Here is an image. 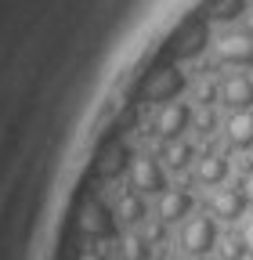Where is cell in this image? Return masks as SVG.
<instances>
[{
    "label": "cell",
    "instance_id": "1",
    "mask_svg": "<svg viewBox=\"0 0 253 260\" xmlns=\"http://www.w3.org/2000/svg\"><path fill=\"white\" fill-rule=\"evenodd\" d=\"M213 242H217V224H213L210 217H203V213L184 217V224H181V249H184L188 256L210 253Z\"/></svg>",
    "mask_w": 253,
    "mask_h": 260
},
{
    "label": "cell",
    "instance_id": "2",
    "mask_svg": "<svg viewBox=\"0 0 253 260\" xmlns=\"http://www.w3.org/2000/svg\"><path fill=\"white\" fill-rule=\"evenodd\" d=\"M181 87H184V76L177 69H160V73H152L148 83L141 87V98L148 105H167V102H174V98L181 94Z\"/></svg>",
    "mask_w": 253,
    "mask_h": 260
},
{
    "label": "cell",
    "instance_id": "3",
    "mask_svg": "<svg viewBox=\"0 0 253 260\" xmlns=\"http://www.w3.org/2000/svg\"><path fill=\"white\" fill-rule=\"evenodd\" d=\"M131 181H134V188L145 191V195H163V191H167V174H163V167H160L152 155H138V159L131 162Z\"/></svg>",
    "mask_w": 253,
    "mask_h": 260
},
{
    "label": "cell",
    "instance_id": "4",
    "mask_svg": "<svg viewBox=\"0 0 253 260\" xmlns=\"http://www.w3.org/2000/svg\"><path fill=\"white\" fill-rule=\"evenodd\" d=\"M192 123V109H188L184 102H167L160 105V112H155V134H160L163 141H177V134Z\"/></svg>",
    "mask_w": 253,
    "mask_h": 260
},
{
    "label": "cell",
    "instance_id": "5",
    "mask_svg": "<svg viewBox=\"0 0 253 260\" xmlns=\"http://www.w3.org/2000/svg\"><path fill=\"white\" fill-rule=\"evenodd\" d=\"M217 61L225 65H253V32H225L217 40Z\"/></svg>",
    "mask_w": 253,
    "mask_h": 260
},
{
    "label": "cell",
    "instance_id": "6",
    "mask_svg": "<svg viewBox=\"0 0 253 260\" xmlns=\"http://www.w3.org/2000/svg\"><path fill=\"white\" fill-rule=\"evenodd\" d=\"M220 105L232 109V112H246L253 109V80L246 73H232L225 83H220Z\"/></svg>",
    "mask_w": 253,
    "mask_h": 260
},
{
    "label": "cell",
    "instance_id": "7",
    "mask_svg": "<svg viewBox=\"0 0 253 260\" xmlns=\"http://www.w3.org/2000/svg\"><path fill=\"white\" fill-rule=\"evenodd\" d=\"M76 228H80V235H87V239H102V235H109V228H112V213H109L98 199H90V203L80 210Z\"/></svg>",
    "mask_w": 253,
    "mask_h": 260
},
{
    "label": "cell",
    "instance_id": "8",
    "mask_svg": "<svg viewBox=\"0 0 253 260\" xmlns=\"http://www.w3.org/2000/svg\"><path fill=\"white\" fill-rule=\"evenodd\" d=\"M181 217H192V195L184 188H167L160 195V220L170 224V220H181Z\"/></svg>",
    "mask_w": 253,
    "mask_h": 260
},
{
    "label": "cell",
    "instance_id": "9",
    "mask_svg": "<svg viewBox=\"0 0 253 260\" xmlns=\"http://www.w3.org/2000/svg\"><path fill=\"white\" fill-rule=\"evenodd\" d=\"M210 210H213V217H220V220H239L242 210H246V199H242L239 188H217L213 199H210Z\"/></svg>",
    "mask_w": 253,
    "mask_h": 260
},
{
    "label": "cell",
    "instance_id": "10",
    "mask_svg": "<svg viewBox=\"0 0 253 260\" xmlns=\"http://www.w3.org/2000/svg\"><path fill=\"white\" fill-rule=\"evenodd\" d=\"M225 138L232 148H253V109L246 112H232L225 123Z\"/></svg>",
    "mask_w": 253,
    "mask_h": 260
},
{
    "label": "cell",
    "instance_id": "11",
    "mask_svg": "<svg viewBox=\"0 0 253 260\" xmlns=\"http://www.w3.org/2000/svg\"><path fill=\"white\" fill-rule=\"evenodd\" d=\"M225 177H228V159L225 155L210 152V155L199 159V167H196V181L199 184H220Z\"/></svg>",
    "mask_w": 253,
    "mask_h": 260
},
{
    "label": "cell",
    "instance_id": "12",
    "mask_svg": "<svg viewBox=\"0 0 253 260\" xmlns=\"http://www.w3.org/2000/svg\"><path fill=\"white\" fill-rule=\"evenodd\" d=\"M203 47H206V25H188V29L181 32L174 54H177V58H192V54H199Z\"/></svg>",
    "mask_w": 253,
    "mask_h": 260
},
{
    "label": "cell",
    "instance_id": "13",
    "mask_svg": "<svg viewBox=\"0 0 253 260\" xmlns=\"http://www.w3.org/2000/svg\"><path fill=\"white\" fill-rule=\"evenodd\" d=\"M116 217L123 224H141L145 220V203L138 199V195H123V199L116 203Z\"/></svg>",
    "mask_w": 253,
    "mask_h": 260
},
{
    "label": "cell",
    "instance_id": "14",
    "mask_svg": "<svg viewBox=\"0 0 253 260\" xmlns=\"http://www.w3.org/2000/svg\"><path fill=\"white\" fill-rule=\"evenodd\" d=\"M126 162H134V159H131V152H126L123 145H112V148L102 155V162H98V167H102V174H105V177H116V174L126 167Z\"/></svg>",
    "mask_w": 253,
    "mask_h": 260
},
{
    "label": "cell",
    "instance_id": "15",
    "mask_svg": "<svg viewBox=\"0 0 253 260\" xmlns=\"http://www.w3.org/2000/svg\"><path fill=\"white\" fill-rule=\"evenodd\" d=\"M119 256H123V260H148V242H145V235H141V232L123 235Z\"/></svg>",
    "mask_w": 253,
    "mask_h": 260
},
{
    "label": "cell",
    "instance_id": "16",
    "mask_svg": "<svg viewBox=\"0 0 253 260\" xmlns=\"http://www.w3.org/2000/svg\"><path fill=\"white\" fill-rule=\"evenodd\" d=\"M239 15H246V0H217L213 4V18L217 22H232Z\"/></svg>",
    "mask_w": 253,
    "mask_h": 260
},
{
    "label": "cell",
    "instance_id": "17",
    "mask_svg": "<svg viewBox=\"0 0 253 260\" xmlns=\"http://www.w3.org/2000/svg\"><path fill=\"white\" fill-rule=\"evenodd\" d=\"M188 159H192V145H188V141H170L167 145V162H170L174 170H181Z\"/></svg>",
    "mask_w": 253,
    "mask_h": 260
},
{
    "label": "cell",
    "instance_id": "18",
    "mask_svg": "<svg viewBox=\"0 0 253 260\" xmlns=\"http://www.w3.org/2000/svg\"><path fill=\"white\" fill-rule=\"evenodd\" d=\"M220 256H225V260H242V256H246L242 235H228L225 242H220Z\"/></svg>",
    "mask_w": 253,
    "mask_h": 260
},
{
    "label": "cell",
    "instance_id": "19",
    "mask_svg": "<svg viewBox=\"0 0 253 260\" xmlns=\"http://www.w3.org/2000/svg\"><path fill=\"white\" fill-rule=\"evenodd\" d=\"M145 242H163L167 239V224L160 220V217H155V220H145Z\"/></svg>",
    "mask_w": 253,
    "mask_h": 260
},
{
    "label": "cell",
    "instance_id": "20",
    "mask_svg": "<svg viewBox=\"0 0 253 260\" xmlns=\"http://www.w3.org/2000/svg\"><path fill=\"white\" fill-rule=\"evenodd\" d=\"M239 191H242L246 206H253V170H246V174H242V181H239Z\"/></svg>",
    "mask_w": 253,
    "mask_h": 260
},
{
    "label": "cell",
    "instance_id": "21",
    "mask_svg": "<svg viewBox=\"0 0 253 260\" xmlns=\"http://www.w3.org/2000/svg\"><path fill=\"white\" fill-rule=\"evenodd\" d=\"M213 123H217V116H213V109H210V105H206V109H203V112H199V116H196V126H199V130H210V126H213Z\"/></svg>",
    "mask_w": 253,
    "mask_h": 260
},
{
    "label": "cell",
    "instance_id": "22",
    "mask_svg": "<svg viewBox=\"0 0 253 260\" xmlns=\"http://www.w3.org/2000/svg\"><path fill=\"white\" fill-rule=\"evenodd\" d=\"M239 235H242V246H246V256H253V220H249V224L242 228V232H239Z\"/></svg>",
    "mask_w": 253,
    "mask_h": 260
},
{
    "label": "cell",
    "instance_id": "23",
    "mask_svg": "<svg viewBox=\"0 0 253 260\" xmlns=\"http://www.w3.org/2000/svg\"><path fill=\"white\" fill-rule=\"evenodd\" d=\"M80 260H109V256H102V253H83Z\"/></svg>",
    "mask_w": 253,
    "mask_h": 260
},
{
    "label": "cell",
    "instance_id": "24",
    "mask_svg": "<svg viewBox=\"0 0 253 260\" xmlns=\"http://www.w3.org/2000/svg\"><path fill=\"white\" fill-rule=\"evenodd\" d=\"M242 32H253V15L246 18V29H242Z\"/></svg>",
    "mask_w": 253,
    "mask_h": 260
},
{
    "label": "cell",
    "instance_id": "25",
    "mask_svg": "<svg viewBox=\"0 0 253 260\" xmlns=\"http://www.w3.org/2000/svg\"><path fill=\"white\" fill-rule=\"evenodd\" d=\"M177 260H188V256H177Z\"/></svg>",
    "mask_w": 253,
    "mask_h": 260
}]
</instances>
